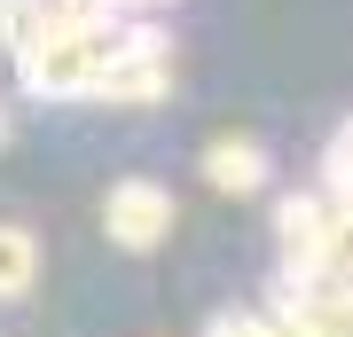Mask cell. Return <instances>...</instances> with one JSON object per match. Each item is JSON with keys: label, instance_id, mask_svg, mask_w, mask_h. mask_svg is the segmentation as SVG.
<instances>
[{"label": "cell", "instance_id": "cell-1", "mask_svg": "<svg viewBox=\"0 0 353 337\" xmlns=\"http://www.w3.org/2000/svg\"><path fill=\"white\" fill-rule=\"evenodd\" d=\"M102 227H110V243L150 251L165 227H173V196H165L157 181H118V188H110V204H102Z\"/></svg>", "mask_w": 353, "mask_h": 337}, {"label": "cell", "instance_id": "cell-2", "mask_svg": "<svg viewBox=\"0 0 353 337\" xmlns=\"http://www.w3.org/2000/svg\"><path fill=\"white\" fill-rule=\"evenodd\" d=\"M204 181L228 188V196H252V188L267 181V157H259V141H243V134H228L204 150Z\"/></svg>", "mask_w": 353, "mask_h": 337}, {"label": "cell", "instance_id": "cell-3", "mask_svg": "<svg viewBox=\"0 0 353 337\" xmlns=\"http://www.w3.org/2000/svg\"><path fill=\"white\" fill-rule=\"evenodd\" d=\"M32 275H39V243L24 236V227H8V220H0V298H24Z\"/></svg>", "mask_w": 353, "mask_h": 337}, {"label": "cell", "instance_id": "cell-4", "mask_svg": "<svg viewBox=\"0 0 353 337\" xmlns=\"http://www.w3.org/2000/svg\"><path fill=\"white\" fill-rule=\"evenodd\" d=\"M212 337H290V329L275 322V314H220Z\"/></svg>", "mask_w": 353, "mask_h": 337}, {"label": "cell", "instance_id": "cell-5", "mask_svg": "<svg viewBox=\"0 0 353 337\" xmlns=\"http://www.w3.org/2000/svg\"><path fill=\"white\" fill-rule=\"evenodd\" d=\"M0 150H8V118H0Z\"/></svg>", "mask_w": 353, "mask_h": 337}]
</instances>
